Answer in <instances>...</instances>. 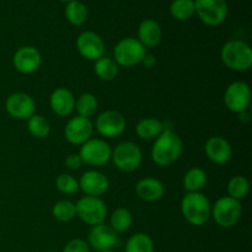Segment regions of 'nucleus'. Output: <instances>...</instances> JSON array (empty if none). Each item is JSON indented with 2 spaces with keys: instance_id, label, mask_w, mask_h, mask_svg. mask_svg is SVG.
Masks as SVG:
<instances>
[{
  "instance_id": "obj_1",
  "label": "nucleus",
  "mask_w": 252,
  "mask_h": 252,
  "mask_svg": "<svg viewBox=\"0 0 252 252\" xmlns=\"http://www.w3.org/2000/svg\"><path fill=\"white\" fill-rule=\"evenodd\" d=\"M182 148L181 138L171 129L165 128L152 148L153 161L159 166H169L181 157Z\"/></svg>"
},
{
  "instance_id": "obj_2",
  "label": "nucleus",
  "mask_w": 252,
  "mask_h": 252,
  "mask_svg": "<svg viewBox=\"0 0 252 252\" xmlns=\"http://www.w3.org/2000/svg\"><path fill=\"white\" fill-rule=\"evenodd\" d=\"M181 212L189 224L194 226H201L211 218V202L201 192H189L182 198Z\"/></svg>"
},
{
  "instance_id": "obj_3",
  "label": "nucleus",
  "mask_w": 252,
  "mask_h": 252,
  "mask_svg": "<svg viewBox=\"0 0 252 252\" xmlns=\"http://www.w3.org/2000/svg\"><path fill=\"white\" fill-rule=\"evenodd\" d=\"M223 63L234 71H246L252 65V49L246 42L233 39L226 42L220 52Z\"/></svg>"
},
{
  "instance_id": "obj_4",
  "label": "nucleus",
  "mask_w": 252,
  "mask_h": 252,
  "mask_svg": "<svg viewBox=\"0 0 252 252\" xmlns=\"http://www.w3.org/2000/svg\"><path fill=\"white\" fill-rule=\"evenodd\" d=\"M145 54H147V48L137 38L126 37L116 44L113 49V56H115L113 61L117 63V65L130 68L142 63Z\"/></svg>"
},
{
  "instance_id": "obj_5",
  "label": "nucleus",
  "mask_w": 252,
  "mask_h": 252,
  "mask_svg": "<svg viewBox=\"0 0 252 252\" xmlns=\"http://www.w3.org/2000/svg\"><path fill=\"white\" fill-rule=\"evenodd\" d=\"M214 221L221 228H231L236 225L243 216V207L240 201L225 196L219 198L212 208Z\"/></svg>"
},
{
  "instance_id": "obj_6",
  "label": "nucleus",
  "mask_w": 252,
  "mask_h": 252,
  "mask_svg": "<svg viewBox=\"0 0 252 252\" xmlns=\"http://www.w3.org/2000/svg\"><path fill=\"white\" fill-rule=\"evenodd\" d=\"M75 209L76 216L91 226L102 224L107 217V207L100 197H83L75 204Z\"/></svg>"
},
{
  "instance_id": "obj_7",
  "label": "nucleus",
  "mask_w": 252,
  "mask_h": 252,
  "mask_svg": "<svg viewBox=\"0 0 252 252\" xmlns=\"http://www.w3.org/2000/svg\"><path fill=\"white\" fill-rule=\"evenodd\" d=\"M226 0H194V14L208 26H219L228 16Z\"/></svg>"
},
{
  "instance_id": "obj_8",
  "label": "nucleus",
  "mask_w": 252,
  "mask_h": 252,
  "mask_svg": "<svg viewBox=\"0 0 252 252\" xmlns=\"http://www.w3.org/2000/svg\"><path fill=\"white\" fill-rule=\"evenodd\" d=\"M113 162L121 171H135L142 164V150L132 142H122L112 150Z\"/></svg>"
},
{
  "instance_id": "obj_9",
  "label": "nucleus",
  "mask_w": 252,
  "mask_h": 252,
  "mask_svg": "<svg viewBox=\"0 0 252 252\" xmlns=\"http://www.w3.org/2000/svg\"><path fill=\"white\" fill-rule=\"evenodd\" d=\"M81 160L90 166H102L107 164L112 155V149L102 139H89L80 148Z\"/></svg>"
},
{
  "instance_id": "obj_10",
  "label": "nucleus",
  "mask_w": 252,
  "mask_h": 252,
  "mask_svg": "<svg viewBox=\"0 0 252 252\" xmlns=\"http://www.w3.org/2000/svg\"><path fill=\"white\" fill-rule=\"evenodd\" d=\"M224 102L231 112L241 113L248 110L251 102L250 86L244 81H234L226 88Z\"/></svg>"
},
{
  "instance_id": "obj_11",
  "label": "nucleus",
  "mask_w": 252,
  "mask_h": 252,
  "mask_svg": "<svg viewBox=\"0 0 252 252\" xmlns=\"http://www.w3.org/2000/svg\"><path fill=\"white\" fill-rule=\"evenodd\" d=\"M126 126H127V122H126L125 116L115 110L102 112L96 118L95 122L97 132L106 138H116L121 135L125 132Z\"/></svg>"
},
{
  "instance_id": "obj_12",
  "label": "nucleus",
  "mask_w": 252,
  "mask_h": 252,
  "mask_svg": "<svg viewBox=\"0 0 252 252\" xmlns=\"http://www.w3.org/2000/svg\"><path fill=\"white\" fill-rule=\"evenodd\" d=\"M93 132L94 125L90 118L76 116L68 121L64 129V135L70 144L83 145L84 143L91 139Z\"/></svg>"
},
{
  "instance_id": "obj_13",
  "label": "nucleus",
  "mask_w": 252,
  "mask_h": 252,
  "mask_svg": "<svg viewBox=\"0 0 252 252\" xmlns=\"http://www.w3.org/2000/svg\"><path fill=\"white\" fill-rule=\"evenodd\" d=\"M5 110L11 117L16 120H29L34 115L36 103L33 98L24 93H16L10 95L5 102Z\"/></svg>"
},
{
  "instance_id": "obj_14",
  "label": "nucleus",
  "mask_w": 252,
  "mask_h": 252,
  "mask_svg": "<svg viewBox=\"0 0 252 252\" xmlns=\"http://www.w3.org/2000/svg\"><path fill=\"white\" fill-rule=\"evenodd\" d=\"M76 48L79 53L89 61H97L103 57L105 43L97 33L93 31H85L79 34L76 39Z\"/></svg>"
},
{
  "instance_id": "obj_15",
  "label": "nucleus",
  "mask_w": 252,
  "mask_h": 252,
  "mask_svg": "<svg viewBox=\"0 0 252 252\" xmlns=\"http://www.w3.org/2000/svg\"><path fill=\"white\" fill-rule=\"evenodd\" d=\"M41 53L32 46H25L17 49L12 57L15 69L22 74H31L41 65Z\"/></svg>"
},
{
  "instance_id": "obj_16",
  "label": "nucleus",
  "mask_w": 252,
  "mask_h": 252,
  "mask_svg": "<svg viewBox=\"0 0 252 252\" xmlns=\"http://www.w3.org/2000/svg\"><path fill=\"white\" fill-rule=\"evenodd\" d=\"M79 182V189L86 194V196L100 197L106 193L110 187V181L107 177L100 171L90 170L81 175Z\"/></svg>"
},
{
  "instance_id": "obj_17",
  "label": "nucleus",
  "mask_w": 252,
  "mask_h": 252,
  "mask_svg": "<svg viewBox=\"0 0 252 252\" xmlns=\"http://www.w3.org/2000/svg\"><path fill=\"white\" fill-rule=\"evenodd\" d=\"M117 233L106 224H98L93 226L89 234V243L94 250L101 252L111 250L117 244Z\"/></svg>"
},
{
  "instance_id": "obj_18",
  "label": "nucleus",
  "mask_w": 252,
  "mask_h": 252,
  "mask_svg": "<svg viewBox=\"0 0 252 252\" xmlns=\"http://www.w3.org/2000/svg\"><path fill=\"white\" fill-rule=\"evenodd\" d=\"M204 150H206V154L208 157V159L211 161H213L214 164L218 165L226 164L231 159V155H233L231 145L223 137L209 138L207 140Z\"/></svg>"
},
{
  "instance_id": "obj_19",
  "label": "nucleus",
  "mask_w": 252,
  "mask_h": 252,
  "mask_svg": "<svg viewBox=\"0 0 252 252\" xmlns=\"http://www.w3.org/2000/svg\"><path fill=\"white\" fill-rule=\"evenodd\" d=\"M49 105L56 115L65 117L75 110V97L68 89L58 88L52 93Z\"/></svg>"
},
{
  "instance_id": "obj_20",
  "label": "nucleus",
  "mask_w": 252,
  "mask_h": 252,
  "mask_svg": "<svg viewBox=\"0 0 252 252\" xmlns=\"http://www.w3.org/2000/svg\"><path fill=\"white\" fill-rule=\"evenodd\" d=\"M162 37V31L160 25L154 20H144L138 27V41L145 48H154L160 43Z\"/></svg>"
},
{
  "instance_id": "obj_21",
  "label": "nucleus",
  "mask_w": 252,
  "mask_h": 252,
  "mask_svg": "<svg viewBox=\"0 0 252 252\" xmlns=\"http://www.w3.org/2000/svg\"><path fill=\"white\" fill-rule=\"evenodd\" d=\"M164 185L160 180L154 177L142 179L135 186V193L140 199L147 202L159 201L164 196Z\"/></svg>"
},
{
  "instance_id": "obj_22",
  "label": "nucleus",
  "mask_w": 252,
  "mask_h": 252,
  "mask_svg": "<svg viewBox=\"0 0 252 252\" xmlns=\"http://www.w3.org/2000/svg\"><path fill=\"white\" fill-rule=\"evenodd\" d=\"M165 129L164 123L161 121L157 120V118H143L138 122L137 128V134L138 137L142 138L144 140H152L157 139L160 134L162 133V130Z\"/></svg>"
},
{
  "instance_id": "obj_23",
  "label": "nucleus",
  "mask_w": 252,
  "mask_h": 252,
  "mask_svg": "<svg viewBox=\"0 0 252 252\" xmlns=\"http://www.w3.org/2000/svg\"><path fill=\"white\" fill-rule=\"evenodd\" d=\"M207 184V174L199 167H192L184 177V187L187 192H199Z\"/></svg>"
},
{
  "instance_id": "obj_24",
  "label": "nucleus",
  "mask_w": 252,
  "mask_h": 252,
  "mask_svg": "<svg viewBox=\"0 0 252 252\" xmlns=\"http://www.w3.org/2000/svg\"><path fill=\"white\" fill-rule=\"evenodd\" d=\"M65 17L74 26H80L88 20V9L79 0H71L65 6Z\"/></svg>"
},
{
  "instance_id": "obj_25",
  "label": "nucleus",
  "mask_w": 252,
  "mask_h": 252,
  "mask_svg": "<svg viewBox=\"0 0 252 252\" xmlns=\"http://www.w3.org/2000/svg\"><path fill=\"white\" fill-rule=\"evenodd\" d=\"M95 73L101 80L111 81L118 75V65L112 58L101 57L95 61Z\"/></svg>"
},
{
  "instance_id": "obj_26",
  "label": "nucleus",
  "mask_w": 252,
  "mask_h": 252,
  "mask_svg": "<svg viewBox=\"0 0 252 252\" xmlns=\"http://www.w3.org/2000/svg\"><path fill=\"white\" fill-rule=\"evenodd\" d=\"M111 228L117 234L126 233L130 228L133 221L132 213L126 208H117L111 214Z\"/></svg>"
},
{
  "instance_id": "obj_27",
  "label": "nucleus",
  "mask_w": 252,
  "mask_h": 252,
  "mask_svg": "<svg viewBox=\"0 0 252 252\" xmlns=\"http://www.w3.org/2000/svg\"><path fill=\"white\" fill-rule=\"evenodd\" d=\"M126 252H154V244L147 234H134L126 244Z\"/></svg>"
},
{
  "instance_id": "obj_28",
  "label": "nucleus",
  "mask_w": 252,
  "mask_h": 252,
  "mask_svg": "<svg viewBox=\"0 0 252 252\" xmlns=\"http://www.w3.org/2000/svg\"><path fill=\"white\" fill-rule=\"evenodd\" d=\"M170 14L176 20H189L194 15V0H174L170 5Z\"/></svg>"
},
{
  "instance_id": "obj_29",
  "label": "nucleus",
  "mask_w": 252,
  "mask_h": 252,
  "mask_svg": "<svg viewBox=\"0 0 252 252\" xmlns=\"http://www.w3.org/2000/svg\"><path fill=\"white\" fill-rule=\"evenodd\" d=\"M75 108L79 113L78 116L90 118L97 110V100L93 94L85 93L79 96L78 100L75 101Z\"/></svg>"
},
{
  "instance_id": "obj_30",
  "label": "nucleus",
  "mask_w": 252,
  "mask_h": 252,
  "mask_svg": "<svg viewBox=\"0 0 252 252\" xmlns=\"http://www.w3.org/2000/svg\"><path fill=\"white\" fill-rule=\"evenodd\" d=\"M27 129L31 133V135H33L34 138H38V139H43L51 132L48 121L41 115H33L29 118Z\"/></svg>"
},
{
  "instance_id": "obj_31",
  "label": "nucleus",
  "mask_w": 252,
  "mask_h": 252,
  "mask_svg": "<svg viewBox=\"0 0 252 252\" xmlns=\"http://www.w3.org/2000/svg\"><path fill=\"white\" fill-rule=\"evenodd\" d=\"M52 214L54 218L59 221H70L76 217V209L75 204L73 202L68 201V199H63V201L57 202L52 208Z\"/></svg>"
},
{
  "instance_id": "obj_32",
  "label": "nucleus",
  "mask_w": 252,
  "mask_h": 252,
  "mask_svg": "<svg viewBox=\"0 0 252 252\" xmlns=\"http://www.w3.org/2000/svg\"><path fill=\"white\" fill-rule=\"evenodd\" d=\"M249 191H250V182L246 177L234 176L229 181L228 193L229 197H231V198L240 201V199L245 198L248 196Z\"/></svg>"
},
{
  "instance_id": "obj_33",
  "label": "nucleus",
  "mask_w": 252,
  "mask_h": 252,
  "mask_svg": "<svg viewBox=\"0 0 252 252\" xmlns=\"http://www.w3.org/2000/svg\"><path fill=\"white\" fill-rule=\"evenodd\" d=\"M56 186L62 193L64 194H73L78 192L79 182L76 181L75 177L69 174H61L56 180Z\"/></svg>"
},
{
  "instance_id": "obj_34",
  "label": "nucleus",
  "mask_w": 252,
  "mask_h": 252,
  "mask_svg": "<svg viewBox=\"0 0 252 252\" xmlns=\"http://www.w3.org/2000/svg\"><path fill=\"white\" fill-rule=\"evenodd\" d=\"M63 252H89V244L83 239H73L66 244Z\"/></svg>"
},
{
  "instance_id": "obj_35",
  "label": "nucleus",
  "mask_w": 252,
  "mask_h": 252,
  "mask_svg": "<svg viewBox=\"0 0 252 252\" xmlns=\"http://www.w3.org/2000/svg\"><path fill=\"white\" fill-rule=\"evenodd\" d=\"M81 165H83V160H81L79 154H70L68 155V158L65 159V166L68 167L69 170L75 171V170L80 169Z\"/></svg>"
},
{
  "instance_id": "obj_36",
  "label": "nucleus",
  "mask_w": 252,
  "mask_h": 252,
  "mask_svg": "<svg viewBox=\"0 0 252 252\" xmlns=\"http://www.w3.org/2000/svg\"><path fill=\"white\" fill-rule=\"evenodd\" d=\"M142 63L144 64L147 68H152V66L155 64V57H153L152 54H145V57H144V59H143Z\"/></svg>"
},
{
  "instance_id": "obj_37",
  "label": "nucleus",
  "mask_w": 252,
  "mask_h": 252,
  "mask_svg": "<svg viewBox=\"0 0 252 252\" xmlns=\"http://www.w3.org/2000/svg\"><path fill=\"white\" fill-rule=\"evenodd\" d=\"M61 1H64V2H69V1H71V0H61Z\"/></svg>"
},
{
  "instance_id": "obj_38",
  "label": "nucleus",
  "mask_w": 252,
  "mask_h": 252,
  "mask_svg": "<svg viewBox=\"0 0 252 252\" xmlns=\"http://www.w3.org/2000/svg\"><path fill=\"white\" fill-rule=\"evenodd\" d=\"M101 252H113L112 250H106V251H101Z\"/></svg>"
},
{
  "instance_id": "obj_39",
  "label": "nucleus",
  "mask_w": 252,
  "mask_h": 252,
  "mask_svg": "<svg viewBox=\"0 0 252 252\" xmlns=\"http://www.w3.org/2000/svg\"><path fill=\"white\" fill-rule=\"evenodd\" d=\"M47 252H57V251H47Z\"/></svg>"
}]
</instances>
